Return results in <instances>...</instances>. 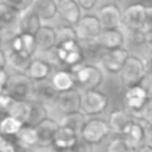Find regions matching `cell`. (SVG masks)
Instances as JSON below:
<instances>
[{"mask_svg": "<svg viewBox=\"0 0 152 152\" xmlns=\"http://www.w3.org/2000/svg\"><path fill=\"white\" fill-rule=\"evenodd\" d=\"M148 75H150V71H148L145 59L137 55H131L121 72L119 74V77H120L121 86L127 89L129 87L142 84Z\"/></svg>", "mask_w": 152, "mask_h": 152, "instance_id": "obj_1", "label": "cell"}, {"mask_svg": "<svg viewBox=\"0 0 152 152\" xmlns=\"http://www.w3.org/2000/svg\"><path fill=\"white\" fill-rule=\"evenodd\" d=\"M71 71L75 74L76 86L81 91H92L99 89V87L104 81V74L103 69L97 64L83 63L80 66H76L71 68Z\"/></svg>", "mask_w": 152, "mask_h": 152, "instance_id": "obj_2", "label": "cell"}, {"mask_svg": "<svg viewBox=\"0 0 152 152\" xmlns=\"http://www.w3.org/2000/svg\"><path fill=\"white\" fill-rule=\"evenodd\" d=\"M151 95L152 94L150 92V89L147 87H144L143 84L129 87L124 91V107L134 116L140 118L143 115V112L145 111V108H147L148 103H150Z\"/></svg>", "mask_w": 152, "mask_h": 152, "instance_id": "obj_3", "label": "cell"}, {"mask_svg": "<svg viewBox=\"0 0 152 152\" xmlns=\"http://www.w3.org/2000/svg\"><path fill=\"white\" fill-rule=\"evenodd\" d=\"M53 55H55V60L60 66H67L69 68H74L76 66L86 63L79 40L59 43L53 50Z\"/></svg>", "mask_w": 152, "mask_h": 152, "instance_id": "obj_4", "label": "cell"}, {"mask_svg": "<svg viewBox=\"0 0 152 152\" xmlns=\"http://www.w3.org/2000/svg\"><path fill=\"white\" fill-rule=\"evenodd\" d=\"M108 96L99 89L81 92V112H84L88 118L99 116L105 112L108 107Z\"/></svg>", "mask_w": 152, "mask_h": 152, "instance_id": "obj_5", "label": "cell"}, {"mask_svg": "<svg viewBox=\"0 0 152 152\" xmlns=\"http://www.w3.org/2000/svg\"><path fill=\"white\" fill-rule=\"evenodd\" d=\"M111 132L112 131H111V127L108 124V120L94 116V118H88V120L86 121L80 132V137L89 142L91 144L96 145L107 139Z\"/></svg>", "mask_w": 152, "mask_h": 152, "instance_id": "obj_6", "label": "cell"}, {"mask_svg": "<svg viewBox=\"0 0 152 152\" xmlns=\"http://www.w3.org/2000/svg\"><path fill=\"white\" fill-rule=\"evenodd\" d=\"M147 5L142 3L131 4L123 11V26L128 31H140L147 26Z\"/></svg>", "mask_w": 152, "mask_h": 152, "instance_id": "obj_7", "label": "cell"}, {"mask_svg": "<svg viewBox=\"0 0 152 152\" xmlns=\"http://www.w3.org/2000/svg\"><path fill=\"white\" fill-rule=\"evenodd\" d=\"M75 29L79 40H89L97 39L104 28H103V24L97 15L86 13L84 16H81L79 23L75 26Z\"/></svg>", "mask_w": 152, "mask_h": 152, "instance_id": "obj_8", "label": "cell"}, {"mask_svg": "<svg viewBox=\"0 0 152 152\" xmlns=\"http://www.w3.org/2000/svg\"><path fill=\"white\" fill-rule=\"evenodd\" d=\"M34 81L26 74H15L11 76V80L5 91L15 100H31Z\"/></svg>", "mask_w": 152, "mask_h": 152, "instance_id": "obj_9", "label": "cell"}, {"mask_svg": "<svg viewBox=\"0 0 152 152\" xmlns=\"http://www.w3.org/2000/svg\"><path fill=\"white\" fill-rule=\"evenodd\" d=\"M8 51L16 52L19 55H23L26 58L34 59L35 52L37 51V44H36V37L35 35L29 34H19L13 35L12 37H10L8 40V47L5 48Z\"/></svg>", "mask_w": 152, "mask_h": 152, "instance_id": "obj_10", "label": "cell"}, {"mask_svg": "<svg viewBox=\"0 0 152 152\" xmlns=\"http://www.w3.org/2000/svg\"><path fill=\"white\" fill-rule=\"evenodd\" d=\"M129 52L126 48H118V50L104 51L100 60V66L108 72V74H120L123 67L126 66L129 58Z\"/></svg>", "mask_w": 152, "mask_h": 152, "instance_id": "obj_11", "label": "cell"}, {"mask_svg": "<svg viewBox=\"0 0 152 152\" xmlns=\"http://www.w3.org/2000/svg\"><path fill=\"white\" fill-rule=\"evenodd\" d=\"M96 15L99 16L104 29L120 28V26H123V11L120 10L116 1H111L102 5L97 10Z\"/></svg>", "mask_w": 152, "mask_h": 152, "instance_id": "obj_12", "label": "cell"}, {"mask_svg": "<svg viewBox=\"0 0 152 152\" xmlns=\"http://www.w3.org/2000/svg\"><path fill=\"white\" fill-rule=\"evenodd\" d=\"M136 116H134L127 110H115L108 116V124L111 127V131L118 136H124L128 132L129 127L135 121Z\"/></svg>", "mask_w": 152, "mask_h": 152, "instance_id": "obj_13", "label": "cell"}, {"mask_svg": "<svg viewBox=\"0 0 152 152\" xmlns=\"http://www.w3.org/2000/svg\"><path fill=\"white\" fill-rule=\"evenodd\" d=\"M55 107L61 115L76 112L81 110V92L77 88L59 94V97L55 103Z\"/></svg>", "mask_w": 152, "mask_h": 152, "instance_id": "obj_14", "label": "cell"}, {"mask_svg": "<svg viewBox=\"0 0 152 152\" xmlns=\"http://www.w3.org/2000/svg\"><path fill=\"white\" fill-rule=\"evenodd\" d=\"M80 139V134L74 131L72 128L66 126H61L59 131L56 132V136L53 139L52 148L55 152H69L75 147L77 140Z\"/></svg>", "mask_w": 152, "mask_h": 152, "instance_id": "obj_15", "label": "cell"}, {"mask_svg": "<svg viewBox=\"0 0 152 152\" xmlns=\"http://www.w3.org/2000/svg\"><path fill=\"white\" fill-rule=\"evenodd\" d=\"M35 37H36L37 52H52L58 45V32H56V28H53L51 26L43 24V27L35 35Z\"/></svg>", "mask_w": 152, "mask_h": 152, "instance_id": "obj_16", "label": "cell"}, {"mask_svg": "<svg viewBox=\"0 0 152 152\" xmlns=\"http://www.w3.org/2000/svg\"><path fill=\"white\" fill-rule=\"evenodd\" d=\"M60 128V123L48 118L43 123L36 127L37 135H39V144L37 148H50L53 144V139L56 136V132Z\"/></svg>", "mask_w": 152, "mask_h": 152, "instance_id": "obj_17", "label": "cell"}, {"mask_svg": "<svg viewBox=\"0 0 152 152\" xmlns=\"http://www.w3.org/2000/svg\"><path fill=\"white\" fill-rule=\"evenodd\" d=\"M59 97V92L53 87L52 81H37L34 84V89H32V99L37 100L44 104H55L56 100Z\"/></svg>", "mask_w": 152, "mask_h": 152, "instance_id": "obj_18", "label": "cell"}, {"mask_svg": "<svg viewBox=\"0 0 152 152\" xmlns=\"http://www.w3.org/2000/svg\"><path fill=\"white\" fill-rule=\"evenodd\" d=\"M97 42L105 51L118 50V48H123L126 43V35L120 28L103 29V32L97 37Z\"/></svg>", "mask_w": 152, "mask_h": 152, "instance_id": "obj_19", "label": "cell"}, {"mask_svg": "<svg viewBox=\"0 0 152 152\" xmlns=\"http://www.w3.org/2000/svg\"><path fill=\"white\" fill-rule=\"evenodd\" d=\"M59 5V16L67 24L76 26L81 19V8L77 0H58Z\"/></svg>", "mask_w": 152, "mask_h": 152, "instance_id": "obj_20", "label": "cell"}, {"mask_svg": "<svg viewBox=\"0 0 152 152\" xmlns=\"http://www.w3.org/2000/svg\"><path fill=\"white\" fill-rule=\"evenodd\" d=\"M52 69H53V66L50 61L34 58L31 60V63H29L26 75L28 76L34 83H37V81L47 80L48 76H51V74H52Z\"/></svg>", "mask_w": 152, "mask_h": 152, "instance_id": "obj_21", "label": "cell"}, {"mask_svg": "<svg viewBox=\"0 0 152 152\" xmlns=\"http://www.w3.org/2000/svg\"><path fill=\"white\" fill-rule=\"evenodd\" d=\"M21 13L19 11L13 10L4 1L0 4V24H1V31L5 34L7 31H13L18 29L19 31V21H20Z\"/></svg>", "mask_w": 152, "mask_h": 152, "instance_id": "obj_22", "label": "cell"}, {"mask_svg": "<svg viewBox=\"0 0 152 152\" xmlns=\"http://www.w3.org/2000/svg\"><path fill=\"white\" fill-rule=\"evenodd\" d=\"M51 81H52L53 87L56 88V91L59 94L77 88L75 74L72 71H68V69H58V71H55L52 77H51Z\"/></svg>", "mask_w": 152, "mask_h": 152, "instance_id": "obj_23", "label": "cell"}, {"mask_svg": "<svg viewBox=\"0 0 152 152\" xmlns=\"http://www.w3.org/2000/svg\"><path fill=\"white\" fill-rule=\"evenodd\" d=\"M42 19L40 16L35 12L34 10H29L27 12L21 13L20 21H19V32L21 34H29V35H36L43 27Z\"/></svg>", "mask_w": 152, "mask_h": 152, "instance_id": "obj_24", "label": "cell"}, {"mask_svg": "<svg viewBox=\"0 0 152 152\" xmlns=\"http://www.w3.org/2000/svg\"><path fill=\"white\" fill-rule=\"evenodd\" d=\"M83 50L84 61L91 64H100L102 56L105 50H103L102 45L99 44L97 39H89V40H79Z\"/></svg>", "mask_w": 152, "mask_h": 152, "instance_id": "obj_25", "label": "cell"}, {"mask_svg": "<svg viewBox=\"0 0 152 152\" xmlns=\"http://www.w3.org/2000/svg\"><path fill=\"white\" fill-rule=\"evenodd\" d=\"M32 10L43 21H50L59 13V5L56 0H35Z\"/></svg>", "mask_w": 152, "mask_h": 152, "instance_id": "obj_26", "label": "cell"}, {"mask_svg": "<svg viewBox=\"0 0 152 152\" xmlns=\"http://www.w3.org/2000/svg\"><path fill=\"white\" fill-rule=\"evenodd\" d=\"M127 140L134 145L135 148H139L140 145L145 144V140H147V135H145V128H144V124L143 121L140 120L139 118L135 119V121L132 123V126L129 127L128 132L124 135Z\"/></svg>", "mask_w": 152, "mask_h": 152, "instance_id": "obj_27", "label": "cell"}, {"mask_svg": "<svg viewBox=\"0 0 152 152\" xmlns=\"http://www.w3.org/2000/svg\"><path fill=\"white\" fill-rule=\"evenodd\" d=\"M13 139L19 144L27 145V147L31 148H37V144H39V135H37L36 127H32L29 124H24L23 128L20 129V132Z\"/></svg>", "mask_w": 152, "mask_h": 152, "instance_id": "obj_28", "label": "cell"}, {"mask_svg": "<svg viewBox=\"0 0 152 152\" xmlns=\"http://www.w3.org/2000/svg\"><path fill=\"white\" fill-rule=\"evenodd\" d=\"M23 126H24L23 121L8 113L0 121V132H1L3 136L15 137L20 132V129L23 128Z\"/></svg>", "mask_w": 152, "mask_h": 152, "instance_id": "obj_29", "label": "cell"}, {"mask_svg": "<svg viewBox=\"0 0 152 152\" xmlns=\"http://www.w3.org/2000/svg\"><path fill=\"white\" fill-rule=\"evenodd\" d=\"M48 119V110L44 103L37 102V100H31V116L27 124L32 127H37L40 123Z\"/></svg>", "mask_w": 152, "mask_h": 152, "instance_id": "obj_30", "label": "cell"}, {"mask_svg": "<svg viewBox=\"0 0 152 152\" xmlns=\"http://www.w3.org/2000/svg\"><path fill=\"white\" fill-rule=\"evenodd\" d=\"M87 120H88V116H87L86 113L81 112V111H76V112L68 113V115H63V119H61L60 124L61 126L69 127V128H72L74 131L80 134Z\"/></svg>", "mask_w": 152, "mask_h": 152, "instance_id": "obj_31", "label": "cell"}, {"mask_svg": "<svg viewBox=\"0 0 152 152\" xmlns=\"http://www.w3.org/2000/svg\"><path fill=\"white\" fill-rule=\"evenodd\" d=\"M5 51H7V53H8V66H10L16 74H26L32 59L26 58V56H23V55H19V53L12 52V51H8V50H5Z\"/></svg>", "mask_w": 152, "mask_h": 152, "instance_id": "obj_32", "label": "cell"}, {"mask_svg": "<svg viewBox=\"0 0 152 152\" xmlns=\"http://www.w3.org/2000/svg\"><path fill=\"white\" fill-rule=\"evenodd\" d=\"M10 115L15 116L16 119L27 124L31 116V100H16L10 111Z\"/></svg>", "mask_w": 152, "mask_h": 152, "instance_id": "obj_33", "label": "cell"}, {"mask_svg": "<svg viewBox=\"0 0 152 152\" xmlns=\"http://www.w3.org/2000/svg\"><path fill=\"white\" fill-rule=\"evenodd\" d=\"M107 152H136V148L124 136H116L108 143Z\"/></svg>", "mask_w": 152, "mask_h": 152, "instance_id": "obj_34", "label": "cell"}, {"mask_svg": "<svg viewBox=\"0 0 152 152\" xmlns=\"http://www.w3.org/2000/svg\"><path fill=\"white\" fill-rule=\"evenodd\" d=\"M58 32V44L59 43H64V42H72V40H79L77 39V34H76L75 26L71 24H61L56 28Z\"/></svg>", "mask_w": 152, "mask_h": 152, "instance_id": "obj_35", "label": "cell"}, {"mask_svg": "<svg viewBox=\"0 0 152 152\" xmlns=\"http://www.w3.org/2000/svg\"><path fill=\"white\" fill-rule=\"evenodd\" d=\"M5 4L12 7L13 10L19 11L20 13H24L29 11L35 4V0H3Z\"/></svg>", "mask_w": 152, "mask_h": 152, "instance_id": "obj_36", "label": "cell"}, {"mask_svg": "<svg viewBox=\"0 0 152 152\" xmlns=\"http://www.w3.org/2000/svg\"><path fill=\"white\" fill-rule=\"evenodd\" d=\"M16 100L8 94L7 91H1L0 92V110H1L3 113L8 115L11 111V108L13 107Z\"/></svg>", "mask_w": 152, "mask_h": 152, "instance_id": "obj_37", "label": "cell"}, {"mask_svg": "<svg viewBox=\"0 0 152 152\" xmlns=\"http://www.w3.org/2000/svg\"><path fill=\"white\" fill-rule=\"evenodd\" d=\"M0 152H18V144L13 137L0 136Z\"/></svg>", "mask_w": 152, "mask_h": 152, "instance_id": "obj_38", "label": "cell"}, {"mask_svg": "<svg viewBox=\"0 0 152 152\" xmlns=\"http://www.w3.org/2000/svg\"><path fill=\"white\" fill-rule=\"evenodd\" d=\"M128 32H129V42H131L135 47L145 45V29H140V31H128Z\"/></svg>", "mask_w": 152, "mask_h": 152, "instance_id": "obj_39", "label": "cell"}, {"mask_svg": "<svg viewBox=\"0 0 152 152\" xmlns=\"http://www.w3.org/2000/svg\"><path fill=\"white\" fill-rule=\"evenodd\" d=\"M69 152H94V144H91L89 142L80 137L77 140V143L75 144V147Z\"/></svg>", "mask_w": 152, "mask_h": 152, "instance_id": "obj_40", "label": "cell"}, {"mask_svg": "<svg viewBox=\"0 0 152 152\" xmlns=\"http://www.w3.org/2000/svg\"><path fill=\"white\" fill-rule=\"evenodd\" d=\"M10 80H11V75H10V72L7 71V68L0 69V89H1V91L7 89Z\"/></svg>", "mask_w": 152, "mask_h": 152, "instance_id": "obj_41", "label": "cell"}, {"mask_svg": "<svg viewBox=\"0 0 152 152\" xmlns=\"http://www.w3.org/2000/svg\"><path fill=\"white\" fill-rule=\"evenodd\" d=\"M97 1H99V0H77L80 8L83 11H86V12H89V11L94 10V8L96 7Z\"/></svg>", "mask_w": 152, "mask_h": 152, "instance_id": "obj_42", "label": "cell"}, {"mask_svg": "<svg viewBox=\"0 0 152 152\" xmlns=\"http://www.w3.org/2000/svg\"><path fill=\"white\" fill-rule=\"evenodd\" d=\"M143 121L145 128V135H147V140L152 144V119H145V118H139Z\"/></svg>", "mask_w": 152, "mask_h": 152, "instance_id": "obj_43", "label": "cell"}, {"mask_svg": "<svg viewBox=\"0 0 152 152\" xmlns=\"http://www.w3.org/2000/svg\"><path fill=\"white\" fill-rule=\"evenodd\" d=\"M8 66V53L5 51V48H1L0 51V69L7 68Z\"/></svg>", "mask_w": 152, "mask_h": 152, "instance_id": "obj_44", "label": "cell"}, {"mask_svg": "<svg viewBox=\"0 0 152 152\" xmlns=\"http://www.w3.org/2000/svg\"><path fill=\"white\" fill-rule=\"evenodd\" d=\"M145 47L150 52H152V28L145 29Z\"/></svg>", "mask_w": 152, "mask_h": 152, "instance_id": "obj_45", "label": "cell"}, {"mask_svg": "<svg viewBox=\"0 0 152 152\" xmlns=\"http://www.w3.org/2000/svg\"><path fill=\"white\" fill-rule=\"evenodd\" d=\"M140 118H145V119H152V95H151V99H150V103H148L147 108L145 111L143 112V115Z\"/></svg>", "mask_w": 152, "mask_h": 152, "instance_id": "obj_46", "label": "cell"}, {"mask_svg": "<svg viewBox=\"0 0 152 152\" xmlns=\"http://www.w3.org/2000/svg\"><path fill=\"white\" fill-rule=\"evenodd\" d=\"M152 28V5L147 8V26H145V29Z\"/></svg>", "mask_w": 152, "mask_h": 152, "instance_id": "obj_47", "label": "cell"}, {"mask_svg": "<svg viewBox=\"0 0 152 152\" xmlns=\"http://www.w3.org/2000/svg\"><path fill=\"white\" fill-rule=\"evenodd\" d=\"M16 144H18V152H35V150H36V148H31V147H27V145L19 144L18 142H16Z\"/></svg>", "mask_w": 152, "mask_h": 152, "instance_id": "obj_48", "label": "cell"}, {"mask_svg": "<svg viewBox=\"0 0 152 152\" xmlns=\"http://www.w3.org/2000/svg\"><path fill=\"white\" fill-rule=\"evenodd\" d=\"M136 152H152V144L151 143H145V144H143V145H140L139 148L136 150Z\"/></svg>", "mask_w": 152, "mask_h": 152, "instance_id": "obj_49", "label": "cell"}, {"mask_svg": "<svg viewBox=\"0 0 152 152\" xmlns=\"http://www.w3.org/2000/svg\"><path fill=\"white\" fill-rule=\"evenodd\" d=\"M147 61V67H148V71H150V75L152 76V52H150V56L145 59Z\"/></svg>", "mask_w": 152, "mask_h": 152, "instance_id": "obj_50", "label": "cell"}, {"mask_svg": "<svg viewBox=\"0 0 152 152\" xmlns=\"http://www.w3.org/2000/svg\"><path fill=\"white\" fill-rule=\"evenodd\" d=\"M112 1H120V0H112Z\"/></svg>", "mask_w": 152, "mask_h": 152, "instance_id": "obj_51", "label": "cell"}]
</instances>
